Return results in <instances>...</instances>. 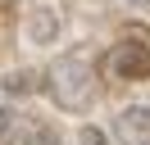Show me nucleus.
<instances>
[{
    "label": "nucleus",
    "instance_id": "nucleus-5",
    "mask_svg": "<svg viewBox=\"0 0 150 145\" xmlns=\"http://www.w3.org/2000/svg\"><path fill=\"white\" fill-rule=\"evenodd\" d=\"M5 145H59V132L46 122V118H18Z\"/></svg>",
    "mask_w": 150,
    "mask_h": 145
},
{
    "label": "nucleus",
    "instance_id": "nucleus-2",
    "mask_svg": "<svg viewBox=\"0 0 150 145\" xmlns=\"http://www.w3.org/2000/svg\"><path fill=\"white\" fill-rule=\"evenodd\" d=\"M109 72L123 82H141L150 77V36L141 41V36H127V41H118L109 50Z\"/></svg>",
    "mask_w": 150,
    "mask_h": 145
},
{
    "label": "nucleus",
    "instance_id": "nucleus-4",
    "mask_svg": "<svg viewBox=\"0 0 150 145\" xmlns=\"http://www.w3.org/2000/svg\"><path fill=\"white\" fill-rule=\"evenodd\" d=\"M23 36H28L32 45H50L59 36V9L55 5H32L28 18H23Z\"/></svg>",
    "mask_w": 150,
    "mask_h": 145
},
{
    "label": "nucleus",
    "instance_id": "nucleus-9",
    "mask_svg": "<svg viewBox=\"0 0 150 145\" xmlns=\"http://www.w3.org/2000/svg\"><path fill=\"white\" fill-rule=\"evenodd\" d=\"M127 5H137V9H146V5H150V0H127Z\"/></svg>",
    "mask_w": 150,
    "mask_h": 145
},
{
    "label": "nucleus",
    "instance_id": "nucleus-6",
    "mask_svg": "<svg viewBox=\"0 0 150 145\" xmlns=\"http://www.w3.org/2000/svg\"><path fill=\"white\" fill-rule=\"evenodd\" d=\"M37 86V72H9V77H5V91H9V95H28V91Z\"/></svg>",
    "mask_w": 150,
    "mask_h": 145
},
{
    "label": "nucleus",
    "instance_id": "nucleus-3",
    "mask_svg": "<svg viewBox=\"0 0 150 145\" xmlns=\"http://www.w3.org/2000/svg\"><path fill=\"white\" fill-rule=\"evenodd\" d=\"M114 141L118 145H150V104H127L114 118Z\"/></svg>",
    "mask_w": 150,
    "mask_h": 145
},
{
    "label": "nucleus",
    "instance_id": "nucleus-7",
    "mask_svg": "<svg viewBox=\"0 0 150 145\" xmlns=\"http://www.w3.org/2000/svg\"><path fill=\"white\" fill-rule=\"evenodd\" d=\"M77 141H82V145H109V136H105L100 127H82V132H77Z\"/></svg>",
    "mask_w": 150,
    "mask_h": 145
},
{
    "label": "nucleus",
    "instance_id": "nucleus-1",
    "mask_svg": "<svg viewBox=\"0 0 150 145\" xmlns=\"http://www.w3.org/2000/svg\"><path fill=\"white\" fill-rule=\"evenodd\" d=\"M46 86H50V100L68 113H86L96 104V68L86 54H59L46 72Z\"/></svg>",
    "mask_w": 150,
    "mask_h": 145
},
{
    "label": "nucleus",
    "instance_id": "nucleus-8",
    "mask_svg": "<svg viewBox=\"0 0 150 145\" xmlns=\"http://www.w3.org/2000/svg\"><path fill=\"white\" fill-rule=\"evenodd\" d=\"M14 122H18V113H14V109H5V104H0V141H9V132H14Z\"/></svg>",
    "mask_w": 150,
    "mask_h": 145
}]
</instances>
